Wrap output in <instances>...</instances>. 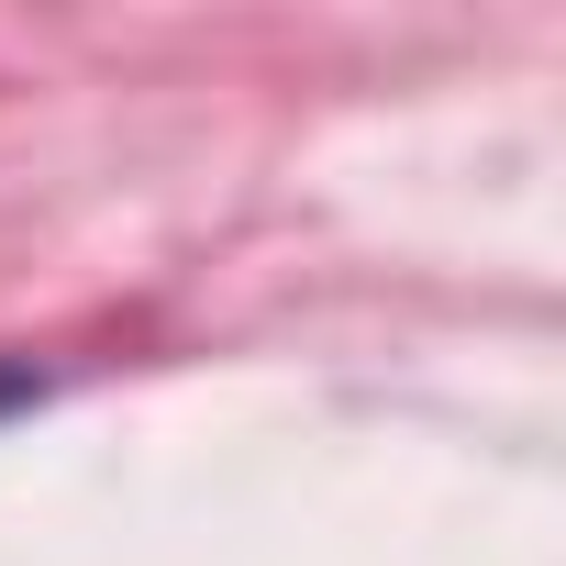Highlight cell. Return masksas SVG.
<instances>
[{
    "mask_svg": "<svg viewBox=\"0 0 566 566\" xmlns=\"http://www.w3.org/2000/svg\"><path fill=\"white\" fill-rule=\"evenodd\" d=\"M0 400H12V389H0Z\"/></svg>",
    "mask_w": 566,
    "mask_h": 566,
    "instance_id": "cell-1",
    "label": "cell"
}]
</instances>
